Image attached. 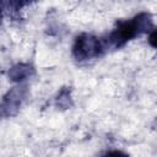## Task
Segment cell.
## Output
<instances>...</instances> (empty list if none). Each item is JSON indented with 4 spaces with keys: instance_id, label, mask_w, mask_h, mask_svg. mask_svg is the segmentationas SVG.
Returning a JSON list of instances; mask_svg holds the SVG:
<instances>
[{
    "instance_id": "obj_1",
    "label": "cell",
    "mask_w": 157,
    "mask_h": 157,
    "mask_svg": "<svg viewBox=\"0 0 157 157\" xmlns=\"http://www.w3.org/2000/svg\"><path fill=\"white\" fill-rule=\"evenodd\" d=\"M152 29V16L148 12H140L131 20L118 21L109 33L107 43L113 48H121L132 38Z\"/></svg>"
},
{
    "instance_id": "obj_7",
    "label": "cell",
    "mask_w": 157,
    "mask_h": 157,
    "mask_svg": "<svg viewBox=\"0 0 157 157\" xmlns=\"http://www.w3.org/2000/svg\"><path fill=\"white\" fill-rule=\"evenodd\" d=\"M148 43L152 48L157 49V27L155 29H152L148 34Z\"/></svg>"
},
{
    "instance_id": "obj_2",
    "label": "cell",
    "mask_w": 157,
    "mask_h": 157,
    "mask_svg": "<svg viewBox=\"0 0 157 157\" xmlns=\"http://www.w3.org/2000/svg\"><path fill=\"white\" fill-rule=\"evenodd\" d=\"M105 50V44L102 39L90 33H82L75 38L72 45V56L77 61H86L98 58Z\"/></svg>"
},
{
    "instance_id": "obj_3",
    "label": "cell",
    "mask_w": 157,
    "mask_h": 157,
    "mask_svg": "<svg viewBox=\"0 0 157 157\" xmlns=\"http://www.w3.org/2000/svg\"><path fill=\"white\" fill-rule=\"evenodd\" d=\"M28 93L27 86L18 85L12 87L2 98L1 101V115L7 118L16 115L20 107L22 105L23 101L26 99Z\"/></svg>"
},
{
    "instance_id": "obj_5",
    "label": "cell",
    "mask_w": 157,
    "mask_h": 157,
    "mask_svg": "<svg viewBox=\"0 0 157 157\" xmlns=\"http://www.w3.org/2000/svg\"><path fill=\"white\" fill-rule=\"evenodd\" d=\"M71 105H72L71 91L69 87H63L55 98V107L60 109H67Z\"/></svg>"
},
{
    "instance_id": "obj_4",
    "label": "cell",
    "mask_w": 157,
    "mask_h": 157,
    "mask_svg": "<svg viewBox=\"0 0 157 157\" xmlns=\"http://www.w3.org/2000/svg\"><path fill=\"white\" fill-rule=\"evenodd\" d=\"M34 75V69L27 63H18L9 70V78L13 82H22Z\"/></svg>"
},
{
    "instance_id": "obj_6",
    "label": "cell",
    "mask_w": 157,
    "mask_h": 157,
    "mask_svg": "<svg viewBox=\"0 0 157 157\" xmlns=\"http://www.w3.org/2000/svg\"><path fill=\"white\" fill-rule=\"evenodd\" d=\"M37 0H2V5L7 4L9 7H6L4 10V12L6 11H10V12H17L18 10H21L22 7L29 5V4H33L36 2Z\"/></svg>"
}]
</instances>
